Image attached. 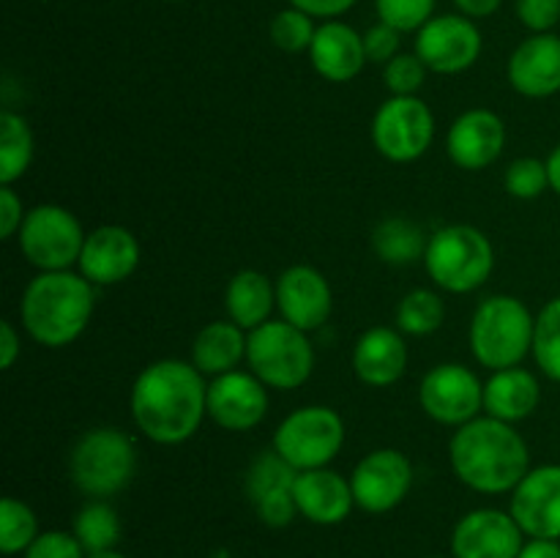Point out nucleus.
Instances as JSON below:
<instances>
[{
  "label": "nucleus",
  "mask_w": 560,
  "mask_h": 558,
  "mask_svg": "<svg viewBox=\"0 0 560 558\" xmlns=\"http://www.w3.org/2000/svg\"><path fill=\"white\" fill-rule=\"evenodd\" d=\"M135 427L159 446H180L208 419V383L191 361L159 359L131 383Z\"/></svg>",
  "instance_id": "f257e3e1"
},
{
  "label": "nucleus",
  "mask_w": 560,
  "mask_h": 558,
  "mask_svg": "<svg viewBox=\"0 0 560 558\" xmlns=\"http://www.w3.org/2000/svg\"><path fill=\"white\" fill-rule=\"evenodd\" d=\"M448 465L468 490L503 496L530 470V449L517 427L481 414L454 430L448 441Z\"/></svg>",
  "instance_id": "f03ea898"
},
{
  "label": "nucleus",
  "mask_w": 560,
  "mask_h": 558,
  "mask_svg": "<svg viewBox=\"0 0 560 558\" xmlns=\"http://www.w3.org/2000/svg\"><path fill=\"white\" fill-rule=\"evenodd\" d=\"M96 284L80 271H38L20 301L27 337L44 348H66L85 334L96 306Z\"/></svg>",
  "instance_id": "7ed1b4c3"
},
{
  "label": "nucleus",
  "mask_w": 560,
  "mask_h": 558,
  "mask_svg": "<svg viewBox=\"0 0 560 558\" xmlns=\"http://www.w3.org/2000/svg\"><path fill=\"white\" fill-rule=\"evenodd\" d=\"M534 326L536 315L523 299L509 293L487 295L470 317V353L490 372L523 367L534 350Z\"/></svg>",
  "instance_id": "20e7f679"
},
{
  "label": "nucleus",
  "mask_w": 560,
  "mask_h": 558,
  "mask_svg": "<svg viewBox=\"0 0 560 558\" xmlns=\"http://www.w3.org/2000/svg\"><path fill=\"white\" fill-rule=\"evenodd\" d=\"M492 268L495 246L474 224H446L427 241L424 271L443 293H474L492 277Z\"/></svg>",
  "instance_id": "39448f33"
},
{
  "label": "nucleus",
  "mask_w": 560,
  "mask_h": 558,
  "mask_svg": "<svg viewBox=\"0 0 560 558\" xmlns=\"http://www.w3.org/2000/svg\"><path fill=\"white\" fill-rule=\"evenodd\" d=\"M137 446L118 427H93L82 432L69 454V474L88 498H113L135 479Z\"/></svg>",
  "instance_id": "423d86ee"
},
{
  "label": "nucleus",
  "mask_w": 560,
  "mask_h": 558,
  "mask_svg": "<svg viewBox=\"0 0 560 558\" xmlns=\"http://www.w3.org/2000/svg\"><path fill=\"white\" fill-rule=\"evenodd\" d=\"M246 364L268 388L295 392L315 372V348L310 334L288 321H268L249 332Z\"/></svg>",
  "instance_id": "0eeeda50"
},
{
  "label": "nucleus",
  "mask_w": 560,
  "mask_h": 558,
  "mask_svg": "<svg viewBox=\"0 0 560 558\" xmlns=\"http://www.w3.org/2000/svg\"><path fill=\"white\" fill-rule=\"evenodd\" d=\"M345 419L328 405H301L279 421L271 449L295 470L328 468L345 446Z\"/></svg>",
  "instance_id": "6e6552de"
},
{
  "label": "nucleus",
  "mask_w": 560,
  "mask_h": 558,
  "mask_svg": "<svg viewBox=\"0 0 560 558\" xmlns=\"http://www.w3.org/2000/svg\"><path fill=\"white\" fill-rule=\"evenodd\" d=\"M88 233L80 219L58 202H42L27 211L16 246L22 257L38 271H71L80 263Z\"/></svg>",
  "instance_id": "1a4fd4ad"
},
{
  "label": "nucleus",
  "mask_w": 560,
  "mask_h": 558,
  "mask_svg": "<svg viewBox=\"0 0 560 558\" xmlns=\"http://www.w3.org/2000/svg\"><path fill=\"white\" fill-rule=\"evenodd\" d=\"M372 146L394 164H410L430 151L435 115L419 96H388L372 115Z\"/></svg>",
  "instance_id": "9d476101"
},
{
  "label": "nucleus",
  "mask_w": 560,
  "mask_h": 558,
  "mask_svg": "<svg viewBox=\"0 0 560 558\" xmlns=\"http://www.w3.org/2000/svg\"><path fill=\"white\" fill-rule=\"evenodd\" d=\"M419 405L432 421L457 430L485 414V383L470 367L446 361L421 377Z\"/></svg>",
  "instance_id": "9b49d317"
},
{
  "label": "nucleus",
  "mask_w": 560,
  "mask_h": 558,
  "mask_svg": "<svg viewBox=\"0 0 560 558\" xmlns=\"http://www.w3.org/2000/svg\"><path fill=\"white\" fill-rule=\"evenodd\" d=\"M416 481L413 463L399 449H372L350 474L355 507L366 514L394 512L410 496Z\"/></svg>",
  "instance_id": "f8f14e48"
},
{
  "label": "nucleus",
  "mask_w": 560,
  "mask_h": 558,
  "mask_svg": "<svg viewBox=\"0 0 560 558\" xmlns=\"http://www.w3.org/2000/svg\"><path fill=\"white\" fill-rule=\"evenodd\" d=\"M485 49L476 20L465 14H438L416 33V55L435 74L454 77L474 69Z\"/></svg>",
  "instance_id": "ddd939ff"
},
{
  "label": "nucleus",
  "mask_w": 560,
  "mask_h": 558,
  "mask_svg": "<svg viewBox=\"0 0 560 558\" xmlns=\"http://www.w3.org/2000/svg\"><path fill=\"white\" fill-rule=\"evenodd\" d=\"M528 536L512 512L495 507L470 509L454 523L448 550L452 558H517Z\"/></svg>",
  "instance_id": "4468645a"
},
{
  "label": "nucleus",
  "mask_w": 560,
  "mask_h": 558,
  "mask_svg": "<svg viewBox=\"0 0 560 558\" xmlns=\"http://www.w3.org/2000/svg\"><path fill=\"white\" fill-rule=\"evenodd\" d=\"M268 414V386L255 372L233 370L208 383V419L228 432H249Z\"/></svg>",
  "instance_id": "2eb2a0df"
},
{
  "label": "nucleus",
  "mask_w": 560,
  "mask_h": 558,
  "mask_svg": "<svg viewBox=\"0 0 560 558\" xmlns=\"http://www.w3.org/2000/svg\"><path fill=\"white\" fill-rule=\"evenodd\" d=\"M509 512L528 539L560 542V465H536L512 490Z\"/></svg>",
  "instance_id": "dca6fc26"
},
{
  "label": "nucleus",
  "mask_w": 560,
  "mask_h": 558,
  "mask_svg": "<svg viewBox=\"0 0 560 558\" xmlns=\"http://www.w3.org/2000/svg\"><path fill=\"white\" fill-rule=\"evenodd\" d=\"M277 310L282 321L301 332H317L334 312V290L326 274L306 263L284 268L277 277Z\"/></svg>",
  "instance_id": "f3484780"
},
{
  "label": "nucleus",
  "mask_w": 560,
  "mask_h": 558,
  "mask_svg": "<svg viewBox=\"0 0 560 558\" xmlns=\"http://www.w3.org/2000/svg\"><path fill=\"white\" fill-rule=\"evenodd\" d=\"M506 148V124L495 109L474 107L454 118L446 135V153L459 170L479 173L492 167Z\"/></svg>",
  "instance_id": "a211bd4d"
},
{
  "label": "nucleus",
  "mask_w": 560,
  "mask_h": 558,
  "mask_svg": "<svg viewBox=\"0 0 560 558\" xmlns=\"http://www.w3.org/2000/svg\"><path fill=\"white\" fill-rule=\"evenodd\" d=\"M299 470L290 468L277 452H260L246 470V496H249L255 514L268 528H284L295 520L293 485Z\"/></svg>",
  "instance_id": "6ab92c4d"
},
{
  "label": "nucleus",
  "mask_w": 560,
  "mask_h": 558,
  "mask_svg": "<svg viewBox=\"0 0 560 558\" xmlns=\"http://www.w3.org/2000/svg\"><path fill=\"white\" fill-rule=\"evenodd\" d=\"M140 241L124 224H102L91 230L77 268L96 288L120 284L140 266Z\"/></svg>",
  "instance_id": "aec40b11"
},
{
  "label": "nucleus",
  "mask_w": 560,
  "mask_h": 558,
  "mask_svg": "<svg viewBox=\"0 0 560 558\" xmlns=\"http://www.w3.org/2000/svg\"><path fill=\"white\" fill-rule=\"evenodd\" d=\"M509 85L525 98H550L560 93V36L530 33L514 47L506 63Z\"/></svg>",
  "instance_id": "412c9836"
},
{
  "label": "nucleus",
  "mask_w": 560,
  "mask_h": 558,
  "mask_svg": "<svg viewBox=\"0 0 560 558\" xmlns=\"http://www.w3.org/2000/svg\"><path fill=\"white\" fill-rule=\"evenodd\" d=\"M355 377L370 388H388L408 370V342L397 326H372L355 339L350 356Z\"/></svg>",
  "instance_id": "4be33fe9"
},
{
  "label": "nucleus",
  "mask_w": 560,
  "mask_h": 558,
  "mask_svg": "<svg viewBox=\"0 0 560 558\" xmlns=\"http://www.w3.org/2000/svg\"><path fill=\"white\" fill-rule=\"evenodd\" d=\"M293 496L301 518H306L315 525L345 523L355 509L350 479L334 468L299 470Z\"/></svg>",
  "instance_id": "5701e85b"
},
{
  "label": "nucleus",
  "mask_w": 560,
  "mask_h": 558,
  "mask_svg": "<svg viewBox=\"0 0 560 558\" xmlns=\"http://www.w3.org/2000/svg\"><path fill=\"white\" fill-rule=\"evenodd\" d=\"M310 60L312 69L334 85L355 80L370 63L364 49V33H359L342 20H326L323 25H317L315 42L310 47Z\"/></svg>",
  "instance_id": "b1692460"
},
{
  "label": "nucleus",
  "mask_w": 560,
  "mask_h": 558,
  "mask_svg": "<svg viewBox=\"0 0 560 558\" xmlns=\"http://www.w3.org/2000/svg\"><path fill=\"white\" fill-rule=\"evenodd\" d=\"M541 403V383L525 367H509V370L492 372L485 381V414L492 419L517 421L530 419Z\"/></svg>",
  "instance_id": "393cba45"
},
{
  "label": "nucleus",
  "mask_w": 560,
  "mask_h": 558,
  "mask_svg": "<svg viewBox=\"0 0 560 558\" xmlns=\"http://www.w3.org/2000/svg\"><path fill=\"white\" fill-rule=\"evenodd\" d=\"M246 345L249 332L228 321H211L195 334L191 339V364L208 377L224 375V372L238 370L241 361H246Z\"/></svg>",
  "instance_id": "a878e982"
},
{
  "label": "nucleus",
  "mask_w": 560,
  "mask_h": 558,
  "mask_svg": "<svg viewBox=\"0 0 560 558\" xmlns=\"http://www.w3.org/2000/svg\"><path fill=\"white\" fill-rule=\"evenodd\" d=\"M224 310L244 332H255L257 326L271 321V312L277 310V282L257 268L233 274L224 290Z\"/></svg>",
  "instance_id": "bb28decb"
},
{
  "label": "nucleus",
  "mask_w": 560,
  "mask_h": 558,
  "mask_svg": "<svg viewBox=\"0 0 560 558\" xmlns=\"http://www.w3.org/2000/svg\"><path fill=\"white\" fill-rule=\"evenodd\" d=\"M372 252L388 266H410L416 260H424L427 241L430 235L421 230V224L410 222L405 217H386L372 230Z\"/></svg>",
  "instance_id": "cd10ccee"
},
{
  "label": "nucleus",
  "mask_w": 560,
  "mask_h": 558,
  "mask_svg": "<svg viewBox=\"0 0 560 558\" xmlns=\"http://www.w3.org/2000/svg\"><path fill=\"white\" fill-rule=\"evenodd\" d=\"M36 142L20 113H0V186H14L31 170Z\"/></svg>",
  "instance_id": "c85d7f7f"
},
{
  "label": "nucleus",
  "mask_w": 560,
  "mask_h": 558,
  "mask_svg": "<svg viewBox=\"0 0 560 558\" xmlns=\"http://www.w3.org/2000/svg\"><path fill=\"white\" fill-rule=\"evenodd\" d=\"M74 536L80 539V545L85 547L88 556L104 550H118L120 534H124V525H120L118 512L109 501L104 498H91L88 503H82L80 512L74 514V525H71Z\"/></svg>",
  "instance_id": "c756f323"
},
{
  "label": "nucleus",
  "mask_w": 560,
  "mask_h": 558,
  "mask_svg": "<svg viewBox=\"0 0 560 558\" xmlns=\"http://www.w3.org/2000/svg\"><path fill=\"white\" fill-rule=\"evenodd\" d=\"M446 321V304L438 290L430 288H413L410 293L402 295L397 304V315L394 323L408 337H430Z\"/></svg>",
  "instance_id": "7c9ffc66"
},
{
  "label": "nucleus",
  "mask_w": 560,
  "mask_h": 558,
  "mask_svg": "<svg viewBox=\"0 0 560 558\" xmlns=\"http://www.w3.org/2000/svg\"><path fill=\"white\" fill-rule=\"evenodd\" d=\"M38 534H42L38 518L25 501L14 496L0 501V550H3V556L25 553Z\"/></svg>",
  "instance_id": "2f4dec72"
},
{
  "label": "nucleus",
  "mask_w": 560,
  "mask_h": 558,
  "mask_svg": "<svg viewBox=\"0 0 560 558\" xmlns=\"http://www.w3.org/2000/svg\"><path fill=\"white\" fill-rule=\"evenodd\" d=\"M530 356L550 381L560 383V295L547 301L536 315Z\"/></svg>",
  "instance_id": "473e14b6"
},
{
  "label": "nucleus",
  "mask_w": 560,
  "mask_h": 558,
  "mask_svg": "<svg viewBox=\"0 0 560 558\" xmlns=\"http://www.w3.org/2000/svg\"><path fill=\"white\" fill-rule=\"evenodd\" d=\"M315 33H317L315 16L295 9V5H288V9L277 11L271 25H268V36H271L273 47L290 55L310 53L312 42H315Z\"/></svg>",
  "instance_id": "72a5a7b5"
},
{
  "label": "nucleus",
  "mask_w": 560,
  "mask_h": 558,
  "mask_svg": "<svg viewBox=\"0 0 560 558\" xmlns=\"http://www.w3.org/2000/svg\"><path fill=\"white\" fill-rule=\"evenodd\" d=\"M503 186L517 200H536L550 189V173H547L545 159L520 156L506 164L503 170Z\"/></svg>",
  "instance_id": "f704fd0d"
},
{
  "label": "nucleus",
  "mask_w": 560,
  "mask_h": 558,
  "mask_svg": "<svg viewBox=\"0 0 560 558\" xmlns=\"http://www.w3.org/2000/svg\"><path fill=\"white\" fill-rule=\"evenodd\" d=\"M430 69L416 53H399L383 66V85L392 96H419Z\"/></svg>",
  "instance_id": "c9c22d12"
},
{
  "label": "nucleus",
  "mask_w": 560,
  "mask_h": 558,
  "mask_svg": "<svg viewBox=\"0 0 560 558\" xmlns=\"http://www.w3.org/2000/svg\"><path fill=\"white\" fill-rule=\"evenodd\" d=\"M438 0H375L381 22L399 33H419L435 16Z\"/></svg>",
  "instance_id": "e433bc0d"
},
{
  "label": "nucleus",
  "mask_w": 560,
  "mask_h": 558,
  "mask_svg": "<svg viewBox=\"0 0 560 558\" xmlns=\"http://www.w3.org/2000/svg\"><path fill=\"white\" fill-rule=\"evenodd\" d=\"M22 558H88L85 547L74 536V531H42L33 545L22 553Z\"/></svg>",
  "instance_id": "4c0bfd02"
},
{
  "label": "nucleus",
  "mask_w": 560,
  "mask_h": 558,
  "mask_svg": "<svg viewBox=\"0 0 560 558\" xmlns=\"http://www.w3.org/2000/svg\"><path fill=\"white\" fill-rule=\"evenodd\" d=\"M514 14L530 33H552L560 22V0H514Z\"/></svg>",
  "instance_id": "58836bf2"
},
{
  "label": "nucleus",
  "mask_w": 560,
  "mask_h": 558,
  "mask_svg": "<svg viewBox=\"0 0 560 558\" xmlns=\"http://www.w3.org/2000/svg\"><path fill=\"white\" fill-rule=\"evenodd\" d=\"M399 36H402V33L394 31V27L386 25V22H377V25L366 27V31H364L366 60L386 66L388 60L397 58V55H399Z\"/></svg>",
  "instance_id": "ea45409f"
},
{
  "label": "nucleus",
  "mask_w": 560,
  "mask_h": 558,
  "mask_svg": "<svg viewBox=\"0 0 560 558\" xmlns=\"http://www.w3.org/2000/svg\"><path fill=\"white\" fill-rule=\"evenodd\" d=\"M25 217V202L16 195L14 186H0V239H16Z\"/></svg>",
  "instance_id": "a19ab883"
},
{
  "label": "nucleus",
  "mask_w": 560,
  "mask_h": 558,
  "mask_svg": "<svg viewBox=\"0 0 560 558\" xmlns=\"http://www.w3.org/2000/svg\"><path fill=\"white\" fill-rule=\"evenodd\" d=\"M288 3L306 11L315 20H337V16L348 14L359 0H288Z\"/></svg>",
  "instance_id": "79ce46f5"
},
{
  "label": "nucleus",
  "mask_w": 560,
  "mask_h": 558,
  "mask_svg": "<svg viewBox=\"0 0 560 558\" xmlns=\"http://www.w3.org/2000/svg\"><path fill=\"white\" fill-rule=\"evenodd\" d=\"M22 356V337L11 321L0 323V370H11Z\"/></svg>",
  "instance_id": "37998d69"
},
{
  "label": "nucleus",
  "mask_w": 560,
  "mask_h": 558,
  "mask_svg": "<svg viewBox=\"0 0 560 558\" xmlns=\"http://www.w3.org/2000/svg\"><path fill=\"white\" fill-rule=\"evenodd\" d=\"M457 5V14L470 16V20H487L503 5V0H452Z\"/></svg>",
  "instance_id": "c03bdc74"
},
{
  "label": "nucleus",
  "mask_w": 560,
  "mask_h": 558,
  "mask_svg": "<svg viewBox=\"0 0 560 558\" xmlns=\"http://www.w3.org/2000/svg\"><path fill=\"white\" fill-rule=\"evenodd\" d=\"M517 558H560L558 539H528Z\"/></svg>",
  "instance_id": "a18cd8bd"
},
{
  "label": "nucleus",
  "mask_w": 560,
  "mask_h": 558,
  "mask_svg": "<svg viewBox=\"0 0 560 558\" xmlns=\"http://www.w3.org/2000/svg\"><path fill=\"white\" fill-rule=\"evenodd\" d=\"M545 162H547V173H550V189L560 197V146L552 148V153L545 159Z\"/></svg>",
  "instance_id": "49530a36"
},
{
  "label": "nucleus",
  "mask_w": 560,
  "mask_h": 558,
  "mask_svg": "<svg viewBox=\"0 0 560 558\" xmlns=\"http://www.w3.org/2000/svg\"><path fill=\"white\" fill-rule=\"evenodd\" d=\"M88 558H126V556L118 550H104V553H93V556H88Z\"/></svg>",
  "instance_id": "de8ad7c7"
},
{
  "label": "nucleus",
  "mask_w": 560,
  "mask_h": 558,
  "mask_svg": "<svg viewBox=\"0 0 560 558\" xmlns=\"http://www.w3.org/2000/svg\"><path fill=\"white\" fill-rule=\"evenodd\" d=\"M164 3H184V0H164Z\"/></svg>",
  "instance_id": "09e8293b"
},
{
  "label": "nucleus",
  "mask_w": 560,
  "mask_h": 558,
  "mask_svg": "<svg viewBox=\"0 0 560 558\" xmlns=\"http://www.w3.org/2000/svg\"><path fill=\"white\" fill-rule=\"evenodd\" d=\"M427 558H452V556H427Z\"/></svg>",
  "instance_id": "8fccbe9b"
}]
</instances>
